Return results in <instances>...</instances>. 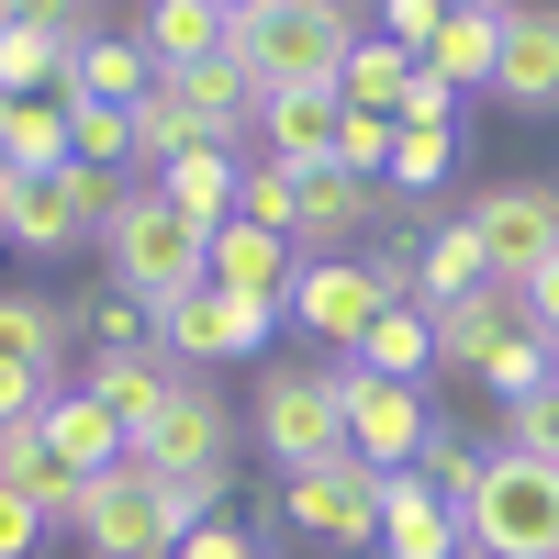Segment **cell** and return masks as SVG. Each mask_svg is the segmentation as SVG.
<instances>
[{
    "label": "cell",
    "instance_id": "obj_29",
    "mask_svg": "<svg viewBox=\"0 0 559 559\" xmlns=\"http://www.w3.org/2000/svg\"><path fill=\"white\" fill-rule=\"evenodd\" d=\"M448 179H459V123H403V134H392V168H381V191L437 213Z\"/></svg>",
    "mask_w": 559,
    "mask_h": 559
},
{
    "label": "cell",
    "instance_id": "obj_33",
    "mask_svg": "<svg viewBox=\"0 0 559 559\" xmlns=\"http://www.w3.org/2000/svg\"><path fill=\"white\" fill-rule=\"evenodd\" d=\"M0 247H23V258H68V247H90V224L68 213V191H57V179H34V191H23V213H12V236H0Z\"/></svg>",
    "mask_w": 559,
    "mask_h": 559
},
{
    "label": "cell",
    "instance_id": "obj_30",
    "mask_svg": "<svg viewBox=\"0 0 559 559\" xmlns=\"http://www.w3.org/2000/svg\"><path fill=\"white\" fill-rule=\"evenodd\" d=\"M236 179H247V157H236V146H179V157L157 168V191L191 213V224H224V213H236Z\"/></svg>",
    "mask_w": 559,
    "mask_h": 559
},
{
    "label": "cell",
    "instance_id": "obj_2",
    "mask_svg": "<svg viewBox=\"0 0 559 559\" xmlns=\"http://www.w3.org/2000/svg\"><path fill=\"white\" fill-rule=\"evenodd\" d=\"M202 515H224L213 492H191V481H157V471H102L79 492V548L90 559H179V537H191Z\"/></svg>",
    "mask_w": 559,
    "mask_h": 559
},
{
    "label": "cell",
    "instance_id": "obj_6",
    "mask_svg": "<svg viewBox=\"0 0 559 559\" xmlns=\"http://www.w3.org/2000/svg\"><path fill=\"white\" fill-rule=\"evenodd\" d=\"M236 448H247V426L224 414V392L213 381H179L168 392V414L146 437H134V471H157V481H191V492H236Z\"/></svg>",
    "mask_w": 559,
    "mask_h": 559
},
{
    "label": "cell",
    "instance_id": "obj_32",
    "mask_svg": "<svg viewBox=\"0 0 559 559\" xmlns=\"http://www.w3.org/2000/svg\"><path fill=\"white\" fill-rule=\"evenodd\" d=\"M68 146H79L90 168L146 179V168H134V102H79V90H68Z\"/></svg>",
    "mask_w": 559,
    "mask_h": 559
},
{
    "label": "cell",
    "instance_id": "obj_25",
    "mask_svg": "<svg viewBox=\"0 0 559 559\" xmlns=\"http://www.w3.org/2000/svg\"><path fill=\"white\" fill-rule=\"evenodd\" d=\"M492 68H503V12H448L437 23V45H426V79H448L459 102H492Z\"/></svg>",
    "mask_w": 559,
    "mask_h": 559
},
{
    "label": "cell",
    "instance_id": "obj_43",
    "mask_svg": "<svg viewBox=\"0 0 559 559\" xmlns=\"http://www.w3.org/2000/svg\"><path fill=\"white\" fill-rule=\"evenodd\" d=\"M34 548H45V503L0 481V559H34Z\"/></svg>",
    "mask_w": 559,
    "mask_h": 559
},
{
    "label": "cell",
    "instance_id": "obj_26",
    "mask_svg": "<svg viewBox=\"0 0 559 559\" xmlns=\"http://www.w3.org/2000/svg\"><path fill=\"white\" fill-rule=\"evenodd\" d=\"M0 157H12L23 179L68 168V157H79V146H68V90H23V102H0Z\"/></svg>",
    "mask_w": 559,
    "mask_h": 559
},
{
    "label": "cell",
    "instance_id": "obj_51",
    "mask_svg": "<svg viewBox=\"0 0 559 559\" xmlns=\"http://www.w3.org/2000/svg\"><path fill=\"white\" fill-rule=\"evenodd\" d=\"M224 12H258V0H224Z\"/></svg>",
    "mask_w": 559,
    "mask_h": 559
},
{
    "label": "cell",
    "instance_id": "obj_7",
    "mask_svg": "<svg viewBox=\"0 0 559 559\" xmlns=\"http://www.w3.org/2000/svg\"><path fill=\"white\" fill-rule=\"evenodd\" d=\"M459 224L481 236L492 280L515 292V280H537V269L559 258V179H481V191L459 202Z\"/></svg>",
    "mask_w": 559,
    "mask_h": 559
},
{
    "label": "cell",
    "instance_id": "obj_15",
    "mask_svg": "<svg viewBox=\"0 0 559 559\" xmlns=\"http://www.w3.org/2000/svg\"><path fill=\"white\" fill-rule=\"evenodd\" d=\"M381 559H471L459 503H448L426 471H392V481H381Z\"/></svg>",
    "mask_w": 559,
    "mask_h": 559
},
{
    "label": "cell",
    "instance_id": "obj_34",
    "mask_svg": "<svg viewBox=\"0 0 559 559\" xmlns=\"http://www.w3.org/2000/svg\"><path fill=\"white\" fill-rule=\"evenodd\" d=\"M23 90H68V45L34 23H0V102H23Z\"/></svg>",
    "mask_w": 559,
    "mask_h": 559
},
{
    "label": "cell",
    "instance_id": "obj_39",
    "mask_svg": "<svg viewBox=\"0 0 559 559\" xmlns=\"http://www.w3.org/2000/svg\"><path fill=\"white\" fill-rule=\"evenodd\" d=\"M12 23H34V34H57L68 57H79L90 34H112V23H102V0H12Z\"/></svg>",
    "mask_w": 559,
    "mask_h": 559
},
{
    "label": "cell",
    "instance_id": "obj_12",
    "mask_svg": "<svg viewBox=\"0 0 559 559\" xmlns=\"http://www.w3.org/2000/svg\"><path fill=\"white\" fill-rule=\"evenodd\" d=\"M381 302H392V292L369 280V258H302V269H292V324L324 336L336 358H358V336L381 324Z\"/></svg>",
    "mask_w": 559,
    "mask_h": 559
},
{
    "label": "cell",
    "instance_id": "obj_48",
    "mask_svg": "<svg viewBox=\"0 0 559 559\" xmlns=\"http://www.w3.org/2000/svg\"><path fill=\"white\" fill-rule=\"evenodd\" d=\"M23 191H34V179H23L12 157H0V236H12V213H23Z\"/></svg>",
    "mask_w": 559,
    "mask_h": 559
},
{
    "label": "cell",
    "instance_id": "obj_3",
    "mask_svg": "<svg viewBox=\"0 0 559 559\" xmlns=\"http://www.w3.org/2000/svg\"><path fill=\"white\" fill-rule=\"evenodd\" d=\"M459 537H471V559H559V459L492 448L459 503Z\"/></svg>",
    "mask_w": 559,
    "mask_h": 559
},
{
    "label": "cell",
    "instance_id": "obj_37",
    "mask_svg": "<svg viewBox=\"0 0 559 559\" xmlns=\"http://www.w3.org/2000/svg\"><path fill=\"white\" fill-rule=\"evenodd\" d=\"M481 459H492V448H481L471 426H437V437H426V459H414V471H426V481H437L448 503H471V481H481Z\"/></svg>",
    "mask_w": 559,
    "mask_h": 559
},
{
    "label": "cell",
    "instance_id": "obj_49",
    "mask_svg": "<svg viewBox=\"0 0 559 559\" xmlns=\"http://www.w3.org/2000/svg\"><path fill=\"white\" fill-rule=\"evenodd\" d=\"M302 12H324V23H369V0H302Z\"/></svg>",
    "mask_w": 559,
    "mask_h": 559
},
{
    "label": "cell",
    "instance_id": "obj_5",
    "mask_svg": "<svg viewBox=\"0 0 559 559\" xmlns=\"http://www.w3.org/2000/svg\"><path fill=\"white\" fill-rule=\"evenodd\" d=\"M358 34L369 23H324L302 0H258V12H236V57H247L258 90H336Z\"/></svg>",
    "mask_w": 559,
    "mask_h": 559
},
{
    "label": "cell",
    "instance_id": "obj_16",
    "mask_svg": "<svg viewBox=\"0 0 559 559\" xmlns=\"http://www.w3.org/2000/svg\"><path fill=\"white\" fill-rule=\"evenodd\" d=\"M426 313H437V369H459V381H481L492 347L526 336V302L503 292V280H492V292H459V302H426Z\"/></svg>",
    "mask_w": 559,
    "mask_h": 559
},
{
    "label": "cell",
    "instance_id": "obj_53",
    "mask_svg": "<svg viewBox=\"0 0 559 559\" xmlns=\"http://www.w3.org/2000/svg\"><path fill=\"white\" fill-rule=\"evenodd\" d=\"M548 358H559V347H548Z\"/></svg>",
    "mask_w": 559,
    "mask_h": 559
},
{
    "label": "cell",
    "instance_id": "obj_4",
    "mask_svg": "<svg viewBox=\"0 0 559 559\" xmlns=\"http://www.w3.org/2000/svg\"><path fill=\"white\" fill-rule=\"evenodd\" d=\"M381 481L392 471H369L358 448L302 459V471H280V515H292L324 559H369V548H381Z\"/></svg>",
    "mask_w": 559,
    "mask_h": 559
},
{
    "label": "cell",
    "instance_id": "obj_19",
    "mask_svg": "<svg viewBox=\"0 0 559 559\" xmlns=\"http://www.w3.org/2000/svg\"><path fill=\"white\" fill-rule=\"evenodd\" d=\"M292 269H302L292 236H269V224H247V213H224V224H213V280H224V292L292 302Z\"/></svg>",
    "mask_w": 559,
    "mask_h": 559
},
{
    "label": "cell",
    "instance_id": "obj_45",
    "mask_svg": "<svg viewBox=\"0 0 559 559\" xmlns=\"http://www.w3.org/2000/svg\"><path fill=\"white\" fill-rule=\"evenodd\" d=\"M68 381H45V369H0V426H12V414H45Z\"/></svg>",
    "mask_w": 559,
    "mask_h": 559
},
{
    "label": "cell",
    "instance_id": "obj_44",
    "mask_svg": "<svg viewBox=\"0 0 559 559\" xmlns=\"http://www.w3.org/2000/svg\"><path fill=\"white\" fill-rule=\"evenodd\" d=\"M179 559H269V548H258V537H247L236 515H202L191 537H179Z\"/></svg>",
    "mask_w": 559,
    "mask_h": 559
},
{
    "label": "cell",
    "instance_id": "obj_23",
    "mask_svg": "<svg viewBox=\"0 0 559 559\" xmlns=\"http://www.w3.org/2000/svg\"><path fill=\"white\" fill-rule=\"evenodd\" d=\"M68 90H79V102H146V90H157V57H146V34H134V23L90 34L79 57H68Z\"/></svg>",
    "mask_w": 559,
    "mask_h": 559
},
{
    "label": "cell",
    "instance_id": "obj_17",
    "mask_svg": "<svg viewBox=\"0 0 559 559\" xmlns=\"http://www.w3.org/2000/svg\"><path fill=\"white\" fill-rule=\"evenodd\" d=\"M45 448H57V459H68L79 481H102V471H123V459H134V437H123V414H112L102 392H90V381H68L57 403H45Z\"/></svg>",
    "mask_w": 559,
    "mask_h": 559
},
{
    "label": "cell",
    "instance_id": "obj_1",
    "mask_svg": "<svg viewBox=\"0 0 559 559\" xmlns=\"http://www.w3.org/2000/svg\"><path fill=\"white\" fill-rule=\"evenodd\" d=\"M102 258H112V292H134V302H179V292H202L213 280V224H191L157 179H134L123 191V213L102 224Z\"/></svg>",
    "mask_w": 559,
    "mask_h": 559
},
{
    "label": "cell",
    "instance_id": "obj_42",
    "mask_svg": "<svg viewBox=\"0 0 559 559\" xmlns=\"http://www.w3.org/2000/svg\"><path fill=\"white\" fill-rule=\"evenodd\" d=\"M437 23H448V0H369V34L414 45V57H426V45H437Z\"/></svg>",
    "mask_w": 559,
    "mask_h": 559
},
{
    "label": "cell",
    "instance_id": "obj_47",
    "mask_svg": "<svg viewBox=\"0 0 559 559\" xmlns=\"http://www.w3.org/2000/svg\"><path fill=\"white\" fill-rule=\"evenodd\" d=\"M403 123H459V90L414 68V90H403Z\"/></svg>",
    "mask_w": 559,
    "mask_h": 559
},
{
    "label": "cell",
    "instance_id": "obj_38",
    "mask_svg": "<svg viewBox=\"0 0 559 559\" xmlns=\"http://www.w3.org/2000/svg\"><path fill=\"white\" fill-rule=\"evenodd\" d=\"M392 112H336V168H358V179H381L392 168Z\"/></svg>",
    "mask_w": 559,
    "mask_h": 559
},
{
    "label": "cell",
    "instance_id": "obj_31",
    "mask_svg": "<svg viewBox=\"0 0 559 559\" xmlns=\"http://www.w3.org/2000/svg\"><path fill=\"white\" fill-rule=\"evenodd\" d=\"M358 369H381V381H426V369H437V313L426 302H381V324L358 336Z\"/></svg>",
    "mask_w": 559,
    "mask_h": 559
},
{
    "label": "cell",
    "instance_id": "obj_14",
    "mask_svg": "<svg viewBox=\"0 0 559 559\" xmlns=\"http://www.w3.org/2000/svg\"><path fill=\"white\" fill-rule=\"evenodd\" d=\"M381 213H403V202L381 191V179H358V168L324 157V168H302V224H292V247H302V258H347Z\"/></svg>",
    "mask_w": 559,
    "mask_h": 559
},
{
    "label": "cell",
    "instance_id": "obj_24",
    "mask_svg": "<svg viewBox=\"0 0 559 559\" xmlns=\"http://www.w3.org/2000/svg\"><path fill=\"white\" fill-rule=\"evenodd\" d=\"M459 292H492V258H481V236L459 213H437L414 236V302H459Z\"/></svg>",
    "mask_w": 559,
    "mask_h": 559
},
{
    "label": "cell",
    "instance_id": "obj_18",
    "mask_svg": "<svg viewBox=\"0 0 559 559\" xmlns=\"http://www.w3.org/2000/svg\"><path fill=\"white\" fill-rule=\"evenodd\" d=\"M179 381H191V369H179L168 347H102V358H90V392L123 414V437H146L157 414H168V392H179Z\"/></svg>",
    "mask_w": 559,
    "mask_h": 559
},
{
    "label": "cell",
    "instance_id": "obj_28",
    "mask_svg": "<svg viewBox=\"0 0 559 559\" xmlns=\"http://www.w3.org/2000/svg\"><path fill=\"white\" fill-rule=\"evenodd\" d=\"M414 68H426L414 45H392V34H358V45H347L336 102H347V112H392V123H403V90H414Z\"/></svg>",
    "mask_w": 559,
    "mask_h": 559
},
{
    "label": "cell",
    "instance_id": "obj_35",
    "mask_svg": "<svg viewBox=\"0 0 559 559\" xmlns=\"http://www.w3.org/2000/svg\"><path fill=\"white\" fill-rule=\"evenodd\" d=\"M236 213H247V224H269V236H292V224H302V168L247 157V179H236Z\"/></svg>",
    "mask_w": 559,
    "mask_h": 559
},
{
    "label": "cell",
    "instance_id": "obj_9",
    "mask_svg": "<svg viewBox=\"0 0 559 559\" xmlns=\"http://www.w3.org/2000/svg\"><path fill=\"white\" fill-rule=\"evenodd\" d=\"M336 403H347V448L369 471H414L426 437H437L426 381H381V369H358V358H336Z\"/></svg>",
    "mask_w": 559,
    "mask_h": 559
},
{
    "label": "cell",
    "instance_id": "obj_10",
    "mask_svg": "<svg viewBox=\"0 0 559 559\" xmlns=\"http://www.w3.org/2000/svg\"><path fill=\"white\" fill-rule=\"evenodd\" d=\"M258 448L280 459V471H302V459H336V448H347L336 369H258Z\"/></svg>",
    "mask_w": 559,
    "mask_h": 559
},
{
    "label": "cell",
    "instance_id": "obj_21",
    "mask_svg": "<svg viewBox=\"0 0 559 559\" xmlns=\"http://www.w3.org/2000/svg\"><path fill=\"white\" fill-rule=\"evenodd\" d=\"M134 34H146L157 68H202V57L236 45V12L224 0H134Z\"/></svg>",
    "mask_w": 559,
    "mask_h": 559
},
{
    "label": "cell",
    "instance_id": "obj_52",
    "mask_svg": "<svg viewBox=\"0 0 559 559\" xmlns=\"http://www.w3.org/2000/svg\"><path fill=\"white\" fill-rule=\"evenodd\" d=\"M0 23H12V0H0Z\"/></svg>",
    "mask_w": 559,
    "mask_h": 559
},
{
    "label": "cell",
    "instance_id": "obj_20",
    "mask_svg": "<svg viewBox=\"0 0 559 559\" xmlns=\"http://www.w3.org/2000/svg\"><path fill=\"white\" fill-rule=\"evenodd\" d=\"M0 481H12V492H34L45 503V526H79V471H68V459L57 448H45V414H12V426H0Z\"/></svg>",
    "mask_w": 559,
    "mask_h": 559
},
{
    "label": "cell",
    "instance_id": "obj_11",
    "mask_svg": "<svg viewBox=\"0 0 559 559\" xmlns=\"http://www.w3.org/2000/svg\"><path fill=\"white\" fill-rule=\"evenodd\" d=\"M157 90L179 102L191 146H247V134H258V112H269V90L247 79V57H236V45H224V57H202V68H157Z\"/></svg>",
    "mask_w": 559,
    "mask_h": 559
},
{
    "label": "cell",
    "instance_id": "obj_50",
    "mask_svg": "<svg viewBox=\"0 0 559 559\" xmlns=\"http://www.w3.org/2000/svg\"><path fill=\"white\" fill-rule=\"evenodd\" d=\"M448 12H515V0H448Z\"/></svg>",
    "mask_w": 559,
    "mask_h": 559
},
{
    "label": "cell",
    "instance_id": "obj_22",
    "mask_svg": "<svg viewBox=\"0 0 559 559\" xmlns=\"http://www.w3.org/2000/svg\"><path fill=\"white\" fill-rule=\"evenodd\" d=\"M336 90H269V112H258V157H280V168H324L336 157Z\"/></svg>",
    "mask_w": 559,
    "mask_h": 559
},
{
    "label": "cell",
    "instance_id": "obj_8",
    "mask_svg": "<svg viewBox=\"0 0 559 559\" xmlns=\"http://www.w3.org/2000/svg\"><path fill=\"white\" fill-rule=\"evenodd\" d=\"M280 324H292V302H258V292H224V280H202V292L157 302V347L179 369H213V358H258Z\"/></svg>",
    "mask_w": 559,
    "mask_h": 559
},
{
    "label": "cell",
    "instance_id": "obj_46",
    "mask_svg": "<svg viewBox=\"0 0 559 559\" xmlns=\"http://www.w3.org/2000/svg\"><path fill=\"white\" fill-rule=\"evenodd\" d=\"M515 302H526V324H537V336L559 347V258H548L537 280H515Z\"/></svg>",
    "mask_w": 559,
    "mask_h": 559
},
{
    "label": "cell",
    "instance_id": "obj_40",
    "mask_svg": "<svg viewBox=\"0 0 559 559\" xmlns=\"http://www.w3.org/2000/svg\"><path fill=\"white\" fill-rule=\"evenodd\" d=\"M90 336H102V347H157V313L134 292H90Z\"/></svg>",
    "mask_w": 559,
    "mask_h": 559
},
{
    "label": "cell",
    "instance_id": "obj_27",
    "mask_svg": "<svg viewBox=\"0 0 559 559\" xmlns=\"http://www.w3.org/2000/svg\"><path fill=\"white\" fill-rule=\"evenodd\" d=\"M0 369H45V381H68V302L0 292Z\"/></svg>",
    "mask_w": 559,
    "mask_h": 559
},
{
    "label": "cell",
    "instance_id": "obj_36",
    "mask_svg": "<svg viewBox=\"0 0 559 559\" xmlns=\"http://www.w3.org/2000/svg\"><path fill=\"white\" fill-rule=\"evenodd\" d=\"M548 381H559V358H548L537 324H526V336H503L492 369H481V392H492V403H526V392H548Z\"/></svg>",
    "mask_w": 559,
    "mask_h": 559
},
{
    "label": "cell",
    "instance_id": "obj_13",
    "mask_svg": "<svg viewBox=\"0 0 559 559\" xmlns=\"http://www.w3.org/2000/svg\"><path fill=\"white\" fill-rule=\"evenodd\" d=\"M492 112H515V123H548L559 112V0H515V12H503Z\"/></svg>",
    "mask_w": 559,
    "mask_h": 559
},
{
    "label": "cell",
    "instance_id": "obj_41",
    "mask_svg": "<svg viewBox=\"0 0 559 559\" xmlns=\"http://www.w3.org/2000/svg\"><path fill=\"white\" fill-rule=\"evenodd\" d=\"M503 448L559 459V381H548V392H526V403H503Z\"/></svg>",
    "mask_w": 559,
    "mask_h": 559
}]
</instances>
